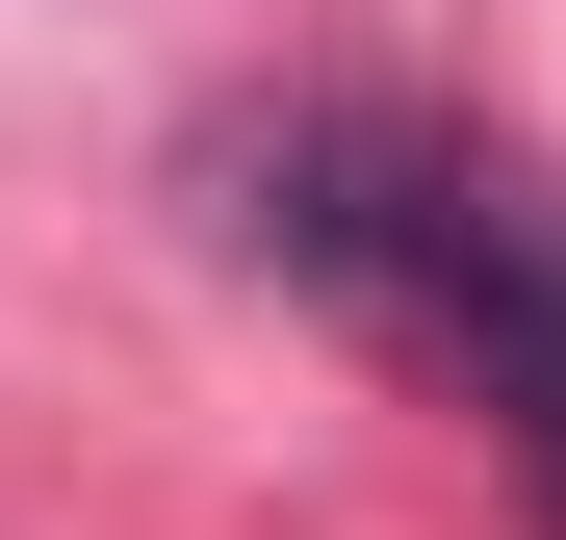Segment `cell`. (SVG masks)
Masks as SVG:
<instances>
[{
  "mask_svg": "<svg viewBox=\"0 0 566 540\" xmlns=\"http://www.w3.org/2000/svg\"><path fill=\"white\" fill-rule=\"evenodd\" d=\"M232 232H258L335 335H387L412 387H463V412L566 489V207H541L515 155H463V129H412V104H283V129L232 155Z\"/></svg>",
  "mask_w": 566,
  "mask_h": 540,
  "instance_id": "6da1fadb",
  "label": "cell"
}]
</instances>
